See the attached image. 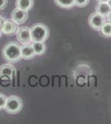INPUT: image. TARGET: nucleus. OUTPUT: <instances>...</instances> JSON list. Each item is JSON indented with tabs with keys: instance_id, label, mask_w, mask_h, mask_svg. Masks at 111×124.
Here are the masks:
<instances>
[{
	"instance_id": "obj_1",
	"label": "nucleus",
	"mask_w": 111,
	"mask_h": 124,
	"mask_svg": "<svg viewBox=\"0 0 111 124\" xmlns=\"http://www.w3.org/2000/svg\"><path fill=\"white\" fill-rule=\"evenodd\" d=\"M3 57L9 63H17L22 59L21 46L15 41H10L3 48Z\"/></svg>"
},
{
	"instance_id": "obj_2",
	"label": "nucleus",
	"mask_w": 111,
	"mask_h": 124,
	"mask_svg": "<svg viewBox=\"0 0 111 124\" xmlns=\"http://www.w3.org/2000/svg\"><path fill=\"white\" fill-rule=\"evenodd\" d=\"M32 42H44L49 38L50 31L43 23H36L30 27Z\"/></svg>"
},
{
	"instance_id": "obj_3",
	"label": "nucleus",
	"mask_w": 111,
	"mask_h": 124,
	"mask_svg": "<svg viewBox=\"0 0 111 124\" xmlns=\"http://www.w3.org/2000/svg\"><path fill=\"white\" fill-rule=\"evenodd\" d=\"M23 107V100L16 95H12L7 98L4 110L9 114H17L18 113Z\"/></svg>"
},
{
	"instance_id": "obj_4",
	"label": "nucleus",
	"mask_w": 111,
	"mask_h": 124,
	"mask_svg": "<svg viewBox=\"0 0 111 124\" xmlns=\"http://www.w3.org/2000/svg\"><path fill=\"white\" fill-rule=\"evenodd\" d=\"M105 22V17L100 15V13H96V12L91 13L88 18V23L90 27L95 31H100V27Z\"/></svg>"
},
{
	"instance_id": "obj_5",
	"label": "nucleus",
	"mask_w": 111,
	"mask_h": 124,
	"mask_svg": "<svg viewBox=\"0 0 111 124\" xmlns=\"http://www.w3.org/2000/svg\"><path fill=\"white\" fill-rule=\"evenodd\" d=\"M17 39L21 44L25 45V44H30L32 42L31 37V31H30V27H22L17 29Z\"/></svg>"
},
{
	"instance_id": "obj_6",
	"label": "nucleus",
	"mask_w": 111,
	"mask_h": 124,
	"mask_svg": "<svg viewBox=\"0 0 111 124\" xmlns=\"http://www.w3.org/2000/svg\"><path fill=\"white\" fill-rule=\"evenodd\" d=\"M18 27L17 24L12 19H5L4 23L1 27V31L7 36H13L17 33Z\"/></svg>"
},
{
	"instance_id": "obj_7",
	"label": "nucleus",
	"mask_w": 111,
	"mask_h": 124,
	"mask_svg": "<svg viewBox=\"0 0 111 124\" xmlns=\"http://www.w3.org/2000/svg\"><path fill=\"white\" fill-rule=\"evenodd\" d=\"M28 18V12L25 10L16 8L11 13V19L13 20L17 24H23Z\"/></svg>"
},
{
	"instance_id": "obj_8",
	"label": "nucleus",
	"mask_w": 111,
	"mask_h": 124,
	"mask_svg": "<svg viewBox=\"0 0 111 124\" xmlns=\"http://www.w3.org/2000/svg\"><path fill=\"white\" fill-rule=\"evenodd\" d=\"M16 73V69L12 64H3L0 66V78L12 79Z\"/></svg>"
},
{
	"instance_id": "obj_9",
	"label": "nucleus",
	"mask_w": 111,
	"mask_h": 124,
	"mask_svg": "<svg viewBox=\"0 0 111 124\" xmlns=\"http://www.w3.org/2000/svg\"><path fill=\"white\" fill-rule=\"evenodd\" d=\"M21 55L22 59L32 60L36 55L32 44H25L21 46Z\"/></svg>"
},
{
	"instance_id": "obj_10",
	"label": "nucleus",
	"mask_w": 111,
	"mask_h": 124,
	"mask_svg": "<svg viewBox=\"0 0 111 124\" xmlns=\"http://www.w3.org/2000/svg\"><path fill=\"white\" fill-rule=\"evenodd\" d=\"M34 4V0H16V8L20 9L29 11L33 8Z\"/></svg>"
},
{
	"instance_id": "obj_11",
	"label": "nucleus",
	"mask_w": 111,
	"mask_h": 124,
	"mask_svg": "<svg viewBox=\"0 0 111 124\" xmlns=\"http://www.w3.org/2000/svg\"><path fill=\"white\" fill-rule=\"evenodd\" d=\"M95 9L96 13H100V15L104 16L105 17L108 16V14L111 11V8L108 4V3H98L96 4Z\"/></svg>"
},
{
	"instance_id": "obj_12",
	"label": "nucleus",
	"mask_w": 111,
	"mask_h": 124,
	"mask_svg": "<svg viewBox=\"0 0 111 124\" xmlns=\"http://www.w3.org/2000/svg\"><path fill=\"white\" fill-rule=\"evenodd\" d=\"M54 2L61 8L70 9L75 6V0H54Z\"/></svg>"
},
{
	"instance_id": "obj_13",
	"label": "nucleus",
	"mask_w": 111,
	"mask_h": 124,
	"mask_svg": "<svg viewBox=\"0 0 111 124\" xmlns=\"http://www.w3.org/2000/svg\"><path fill=\"white\" fill-rule=\"evenodd\" d=\"M100 33L104 37H111V23L105 22L100 29Z\"/></svg>"
},
{
	"instance_id": "obj_14",
	"label": "nucleus",
	"mask_w": 111,
	"mask_h": 124,
	"mask_svg": "<svg viewBox=\"0 0 111 124\" xmlns=\"http://www.w3.org/2000/svg\"><path fill=\"white\" fill-rule=\"evenodd\" d=\"M32 46L36 55H41L46 51V45L44 42H33Z\"/></svg>"
},
{
	"instance_id": "obj_15",
	"label": "nucleus",
	"mask_w": 111,
	"mask_h": 124,
	"mask_svg": "<svg viewBox=\"0 0 111 124\" xmlns=\"http://www.w3.org/2000/svg\"><path fill=\"white\" fill-rule=\"evenodd\" d=\"M89 3L90 0H75V6L78 8H85L89 4Z\"/></svg>"
},
{
	"instance_id": "obj_16",
	"label": "nucleus",
	"mask_w": 111,
	"mask_h": 124,
	"mask_svg": "<svg viewBox=\"0 0 111 124\" xmlns=\"http://www.w3.org/2000/svg\"><path fill=\"white\" fill-rule=\"evenodd\" d=\"M6 101H7V97L3 93H0V110L4 109Z\"/></svg>"
},
{
	"instance_id": "obj_17",
	"label": "nucleus",
	"mask_w": 111,
	"mask_h": 124,
	"mask_svg": "<svg viewBox=\"0 0 111 124\" xmlns=\"http://www.w3.org/2000/svg\"><path fill=\"white\" fill-rule=\"evenodd\" d=\"M8 0H0V11L3 9H4L7 6Z\"/></svg>"
},
{
	"instance_id": "obj_18",
	"label": "nucleus",
	"mask_w": 111,
	"mask_h": 124,
	"mask_svg": "<svg viewBox=\"0 0 111 124\" xmlns=\"http://www.w3.org/2000/svg\"><path fill=\"white\" fill-rule=\"evenodd\" d=\"M4 21H5V19L3 18V17H1V16H0V29H1L2 26H3V23H4Z\"/></svg>"
},
{
	"instance_id": "obj_19",
	"label": "nucleus",
	"mask_w": 111,
	"mask_h": 124,
	"mask_svg": "<svg viewBox=\"0 0 111 124\" xmlns=\"http://www.w3.org/2000/svg\"><path fill=\"white\" fill-rule=\"evenodd\" d=\"M106 19H107V22H110V23H111V11H110V13L108 14V16L106 17Z\"/></svg>"
},
{
	"instance_id": "obj_20",
	"label": "nucleus",
	"mask_w": 111,
	"mask_h": 124,
	"mask_svg": "<svg viewBox=\"0 0 111 124\" xmlns=\"http://www.w3.org/2000/svg\"><path fill=\"white\" fill-rule=\"evenodd\" d=\"M98 3H107L109 0H96Z\"/></svg>"
},
{
	"instance_id": "obj_21",
	"label": "nucleus",
	"mask_w": 111,
	"mask_h": 124,
	"mask_svg": "<svg viewBox=\"0 0 111 124\" xmlns=\"http://www.w3.org/2000/svg\"><path fill=\"white\" fill-rule=\"evenodd\" d=\"M107 3H108V4L110 5V7L111 8V0H109V1L107 2Z\"/></svg>"
},
{
	"instance_id": "obj_22",
	"label": "nucleus",
	"mask_w": 111,
	"mask_h": 124,
	"mask_svg": "<svg viewBox=\"0 0 111 124\" xmlns=\"http://www.w3.org/2000/svg\"><path fill=\"white\" fill-rule=\"evenodd\" d=\"M1 36H2V31H1V29H0V37H1Z\"/></svg>"
}]
</instances>
